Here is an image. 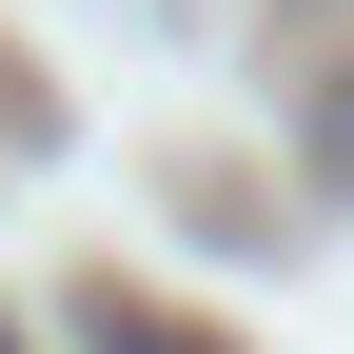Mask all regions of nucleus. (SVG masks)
Returning <instances> with one entry per match:
<instances>
[{
    "mask_svg": "<svg viewBox=\"0 0 354 354\" xmlns=\"http://www.w3.org/2000/svg\"><path fill=\"white\" fill-rule=\"evenodd\" d=\"M79 335H99V354H216V335H177L158 295H99V315H79Z\"/></svg>",
    "mask_w": 354,
    "mask_h": 354,
    "instance_id": "f257e3e1",
    "label": "nucleus"
},
{
    "mask_svg": "<svg viewBox=\"0 0 354 354\" xmlns=\"http://www.w3.org/2000/svg\"><path fill=\"white\" fill-rule=\"evenodd\" d=\"M0 354H20V335H0Z\"/></svg>",
    "mask_w": 354,
    "mask_h": 354,
    "instance_id": "f03ea898",
    "label": "nucleus"
}]
</instances>
